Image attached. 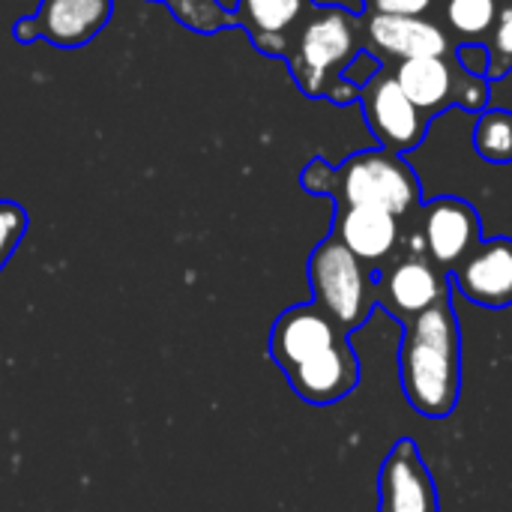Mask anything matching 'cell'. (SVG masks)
<instances>
[{
	"mask_svg": "<svg viewBox=\"0 0 512 512\" xmlns=\"http://www.w3.org/2000/svg\"><path fill=\"white\" fill-rule=\"evenodd\" d=\"M378 512H441L435 477L411 438H399L378 477Z\"/></svg>",
	"mask_w": 512,
	"mask_h": 512,
	"instance_id": "12",
	"label": "cell"
},
{
	"mask_svg": "<svg viewBox=\"0 0 512 512\" xmlns=\"http://www.w3.org/2000/svg\"><path fill=\"white\" fill-rule=\"evenodd\" d=\"M333 237H339L375 273L387 267L402 249L399 216L381 207H336Z\"/></svg>",
	"mask_w": 512,
	"mask_h": 512,
	"instance_id": "15",
	"label": "cell"
},
{
	"mask_svg": "<svg viewBox=\"0 0 512 512\" xmlns=\"http://www.w3.org/2000/svg\"><path fill=\"white\" fill-rule=\"evenodd\" d=\"M267 354L291 390L315 408L342 402L360 384V357L351 333L315 303L291 306L273 321Z\"/></svg>",
	"mask_w": 512,
	"mask_h": 512,
	"instance_id": "1",
	"label": "cell"
},
{
	"mask_svg": "<svg viewBox=\"0 0 512 512\" xmlns=\"http://www.w3.org/2000/svg\"><path fill=\"white\" fill-rule=\"evenodd\" d=\"M27 225H30V216L21 204L0 201V273L9 264V258L15 255V249L21 246Z\"/></svg>",
	"mask_w": 512,
	"mask_h": 512,
	"instance_id": "20",
	"label": "cell"
},
{
	"mask_svg": "<svg viewBox=\"0 0 512 512\" xmlns=\"http://www.w3.org/2000/svg\"><path fill=\"white\" fill-rule=\"evenodd\" d=\"M441 3V27L450 39L462 42H486L501 3L504 0H438Z\"/></svg>",
	"mask_w": 512,
	"mask_h": 512,
	"instance_id": "16",
	"label": "cell"
},
{
	"mask_svg": "<svg viewBox=\"0 0 512 512\" xmlns=\"http://www.w3.org/2000/svg\"><path fill=\"white\" fill-rule=\"evenodd\" d=\"M393 75L429 120L453 105L465 111H486L489 105V78L465 72L456 60V51L402 60L396 63Z\"/></svg>",
	"mask_w": 512,
	"mask_h": 512,
	"instance_id": "6",
	"label": "cell"
},
{
	"mask_svg": "<svg viewBox=\"0 0 512 512\" xmlns=\"http://www.w3.org/2000/svg\"><path fill=\"white\" fill-rule=\"evenodd\" d=\"M378 69H381V60H378L372 51H366V48H363V51H360V54L351 60V66L345 69V78H348L351 84L363 87V84H366V81H369V78H372Z\"/></svg>",
	"mask_w": 512,
	"mask_h": 512,
	"instance_id": "23",
	"label": "cell"
},
{
	"mask_svg": "<svg viewBox=\"0 0 512 512\" xmlns=\"http://www.w3.org/2000/svg\"><path fill=\"white\" fill-rule=\"evenodd\" d=\"M111 12L114 0H39L30 18L12 24V36L21 45L45 39L54 48L72 51L96 39L108 27Z\"/></svg>",
	"mask_w": 512,
	"mask_h": 512,
	"instance_id": "9",
	"label": "cell"
},
{
	"mask_svg": "<svg viewBox=\"0 0 512 512\" xmlns=\"http://www.w3.org/2000/svg\"><path fill=\"white\" fill-rule=\"evenodd\" d=\"M417 234H420L423 252L444 273H450L483 240L480 213H477L474 204L447 195V198L429 201L420 210V231Z\"/></svg>",
	"mask_w": 512,
	"mask_h": 512,
	"instance_id": "11",
	"label": "cell"
},
{
	"mask_svg": "<svg viewBox=\"0 0 512 512\" xmlns=\"http://www.w3.org/2000/svg\"><path fill=\"white\" fill-rule=\"evenodd\" d=\"M315 6V0H237L231 15L234 27L246 30L261 54L288 60Z\"/></svg>",
	"mask_w": 512,
	"mask_h": 512,
	"instance_id": "14",
	"label": "cell"
},
{
	"mask_svg": "<svg viewBox=\"0 0 512 512\" xmlns=\"http://www.w3.org/2000/svg\"><path fill=\"white\" fill-rule=\"evenodd\" d=\"M402 327L399 375L405 399L417 414L444 420L462 396V333L453 300L435 303Z\"/></svg>",
	"mask_w": 512,
	"mask_h": 512,
	"instance_id": "2",
	"label": "cell"
},
{
	"mask_svg": "<svg viewBox=\"0 0 512 512\" xmlns=\"http://www.w3.org/2000/svg\"><path fill=\"white\" fill-rule=\"evenodd\" d=\"M360 51V15L342 6H315L288 54V69L309 99L345 105L360 96V87L345 78V69Z\"/></svg>",
	"mask_w": 512,
	"mask_h": 512,
	"instance_id": "4",
	"label": "cell"
},
{
	"mask_svg": "<svg viewBox=\"0 0 512 512\" xmlns=\"http://www.w3.org/2000/svg\"><path fill=\"white\" fill-rule=\"evenodd\" d=\"M363 48L381 60H411V57H435L456 51L447 30L426 15H381L363 12L360 15Z\"/></svg>",
	"mask_w": 512,
	"mask_h": 512,
	"instance_id": "10",
	"label": "cell"
},
{
	"mask_svg": "<svg viewBox=\"0 0 512 512\" xmlns=\"http://www.w3.org/2000/svg\"><path fill=\"white\" fill-rule=\"evenodd\" d=\"M378 306H384L396 321H411L450 297V273H444L426 252L408 249L393 258L375 276Z\"/></svg>",
	"mask_w": 512,
	"mask_h": 512,
	"instance_id": "7",
	"label": "cell"
},
{
	"mask_svg": "<svg viewBox=\"0 0 512 512\" xmlns=\"http://www.w3.org/2000/svg\"><path fill=\"white\" fill-rule=\"evenodd\" d=\"M300 183L309 195H327L336 207H381L393 216H411L420 207V177L393 150H360L342 165L315 156Z\"/></svg>",
	"mask_w": 512,
	"mask_h": 512,
	"instance_id": "3",
	"label": "cell"
},
{
	"mask_svg": "<svg viewBox=\"0 0 512 512\" xmlns=\"http://www.w3.org/2000/svg\"><path fill=\"white\" fill-rule=\"evenodd\" d=\"M450 282L465 300L483 309L512 306V237L480 240L477 249L450 270Z\"/></svg>",
	"mask_w": 512,
	"mask_h": 512,
	"instance_id": "13",
	"label": "cell"
},
{
	"mask_svg": "<svg viewBox=\"0 0 512 512\" xmlns=\"http://www.w3.org/2000/svg\"><path fill=\"white\" fill-rule=\"evenodd\" d=\"M360 105L366 126L378 138L384 150L405 153L414 150L429 129V117L408 99V93L399 87L393 69H378L363 87H360Z\"/></svg>",
	"mask_w": 512,
	"mask_h": 512,
	"instance_id": "8",
	"label": "cell"
},
{
	"mask_svg": "<svg viewBox=\"0 0 512 512\" xmlns=\"http://www.w3.org/2000/svg\"><path fill=\"white\" fill-rule=\"evenodd\" d=\"M486 48H489V72L486 78L498 81L504 75L512 72V0L501 3V12H498V21L486 39Z\"/></svg>",
	"mask_w": 512,
	"mask_h": 512,
	"instance_id": "19",
	"label": "cell"
},
{
	"mask_svg": "<svg viewBox=\"0 0 512 512\" xmlns=\"http://www.w3.org/2000/svg\"><path fill=\"white\" fill-rule=\"evenodd\" d=\"M375 270H369L339 237H327L309 255V288L312 303L321 306L345 333L360 330L375 306Z\"/></svg>",
	"mask_w": 512,
	"mask_h": 512,
	"instance_id": "5",
	"label": "cell"
},
{
	"mask_svg": "<svg viewBox=\"0 0 512 512\" xmlns=\"http://www.w3.org/2000/svg\"><path fill=\"white\" fill-rule=\"evenodd\" d=\"M150 3H162L171 9V15L192 33L198 36H213L222 30L234 27V15L231 9H225L219 0H150Z\"/></svg>",
	"mask_w": 512,
	"mask_h": 512,
	"instance_id": "18",
	"label": "cell"
},
{
	"mask_svg": "<svg viewBox=\"0 0 512 512\" xmlns=\"http://www.w3.org/2000/svg\"><path fill=\"white\" fill-rule=\"evenodd\" d=\"M366 12L381 15H426L438 0H363Z\"/></svg>",
	"mask_w": 512,
	"mask_h": 512,
	"instance_id": "21",
	"label": "cell"
},
{
	"mask_svg": "<svg viewBox=\"0 0 512 512\" xmlns=\"http://www.w3.org/2000/svg\"><path fill=\"white\" fill-rule=\"evenodd\" d=\"M456 60L471 75L486 78V72H489V48H486V42H462V45H456Z\"/></svg>",
	"mask_w": 512,
	"mask_h": 512,
	"instance_id": "22",
	"label": "cell"
},
{
	"mask_svg": "<svg viewBox=\"0 0 512 512\" xmlns=\"http://www.w3.org/2000/svg\"><path fill=\"white\" fill-rule=\"evenodd\" d=\"M477 153L492 165L512 162V111L507 108H486L474 129Z\"/></svg>",
	"mask_w": 512,
	"mask_h": 512,
	"instance_id": "17",
	"label": "cell"
}]
</instances>
